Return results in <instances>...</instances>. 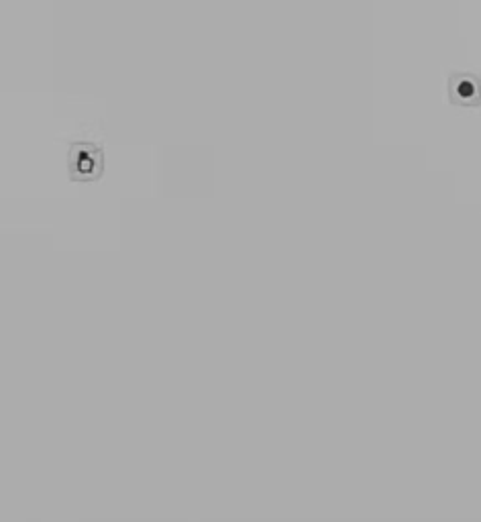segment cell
I'll return each mask as SVG.
<instances>
[{
    "instance_id": "6da1fadb",
    "label": "cell",
    "mask_w": 481,
    "mask_h": 522,
    "mask_svg": "<svg viewBox=\"0 0 481 522\" xmlns=\"http://www.w3.org/2000/svg\"><path fill=\"white\" fill-rule=\"evenodd\" d=\"M447 98L453 107H461V109L481 107V78L451 74L447 80Z\"/></svg>"
}]
</instances>
